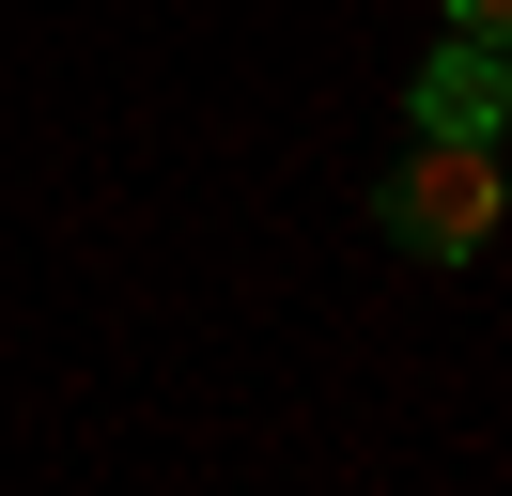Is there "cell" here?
<instances>
[{
    "mask_svg": "<svg viewBox=\"0 0 512 496\" xmlns=\"http://www.w3.org/2000/svg\"><path fill=\"white\" fill-rule=\"evenodd\" d=\"M497 140H404L388 155V186H373V233L404 248V264H481L497 248Z\"/></svg>",
    "mask_w": 512,
    "mask_h": 496,
    "instance_id": "1",
    "label": "cell"
},
{
    "mask_svg": "<svg viewBox=\"0 0 512 496\" xmlns=\"http://www.w3.org/2000/svg\"><path fill=\"white\" fill-rule=\"evenodd\" d=\"M497 109H512V62L497 47H435L404 78V140H497Z\"/></svg>",
    "mask_w": 512,
    "mask_h": 496,
    "instance_id": "2",
    "label": "cell"
},
{
    "mask_svg": "<svg viewBox=\"0 0 512 496\" xmlns=\"http://www.w3.org/2000/svg\"><path fill=\"white\" fill-rule=\"evenodd\" d=\"M450 47H512V0H450Z\"/></svg>",
    "mask_w": 512,
    "mask_h": 496,
    "instance_id": "3",
    "label": "cell"
}]
</instances>
